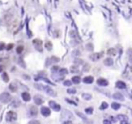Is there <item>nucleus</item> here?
I'll list each match as a JSON object with an SVG mask.
<instances>
[{
	"mask_svg": "<svg viewBox=\"0 0 132 124\" xmlns=\"http://www.w3.org/2000/svg\"><path fill=\"white\" fill-rule=\"evenodd\" d=\"M83 97L86 98V100H90V98H91V94H86V93H84V94H83Z\"/></svg>",
	"mask_w": 132,
	"mask_h": 124,
	"instance_id": "33",
	"label": "nucleus"
},
{
	"mask_svg": "<svg viewBox=\"0 0 132 124\" xmlns=\"http://www.w3.org/2000/svg\"><path fill=\"white\" fill-rule=\"evenodd\" d=\"M71 72H72V73H74V72L77 73V72H78V70L77 69V67L73 66V67H71Z\"/></svg>",
	"mask_w": 132,
	"mask_h": 124,
	"instance_id": "34",
	"label": "nucleus"
},
{
	"mask_svg": "<svg viewBox=\"0 0 132 124\" xmlns=\"http://www.w3.org/2000/svg\"><path fill=\"white\" fill-rule=\"evenodd\" d=\"M121 124H130V123H129V122H127V121H126V120H123L122 122H121Z\"/></svg>",
	"mask_w": 132,
	"mask_h": 124,
	"instance_id": "41",
	"label": "nucleus"
},
{
	"mask_svg": "<svg viewBox=\"0 0 132 124\" xmlns=\"http://www.w3.org/2000/svg\"><path fill=\"white\" fill-rule=\"evenodd\" d=\"M8 88L12 92H17L18 91V85H17L16 83H12L9 84V86H8Z\"/></svg>",
	"mask_w": 132,
	"mask_h": 124,
	"instance_id": "12",
	"label": "nucleus"
},
{
	"mask_svg": "<svg viewBox=\"0 0 132 124\" xmlns=\"http://www.w3.org/2000/svg\"><path fill=\"white\" fill-rule=\"evenodd\" d=\"M84 70H85V71H88V70H89V65L88 64L85 65V69H84Z\"/></svg>",
	"mask_w": 132,
	"mask_h": 124,
	"instance_id": "40",
	"label": "nucleus"
},
{
	"mask_svg": "<svg viewBox=\"0 0 132 124\" xmlns=\"http://www.w3.org/2000/svg\"><path fill=\"white\" fill-rule=\"evenodd\" d=\"M113 64H114V61L111 60V58H105L104 60V65H106V66H113Z\"/></svg>",
	"mask_w": 132,
	"mask_h": 124,
	"instance_id": "17",
	"label": "nucleus"
},
{
	"mask_svg": "<svg viewBox=\"0 0 132 124\" xmlns=\"http://www.w3.org/2000/svg\"><path fill=\"white\" fill-rule=\"evenodd\" d=\"M58 70H59V67L54 66V67H53V69H52V71H53V72H56V71H58Z\"/></svg>",
	"mask_w": 132,
	"mask_h": 124,
	"instance_id": "37",
	"label": "nucleus"
},
{
	"mask_svg": "<svg viewBox=\"0 0 132 124\" xmlns=\"http://www.w3.org/2000/svg\"><path fill=\"white\" fill-rule=\"evenodd\" d=\"M131 115H132V111H131Z\"/></svg>",
	"mask_w": 132,
	"mask_h": 124,
	"instance_id": "50",
	"label": "nucleus"
},
{
	"mask_svg": "<svg viewBox=\"0 0 132 124\" xmlns=\"http://www.w3.org/2000/svg\"><path fill=\"white\" fill-rule=\"evenodd\" d=\"M111 107H113L114 110H119L121 108V105L119 103H113V104H111Z\"/></svg>",
	"mask_w": 132,
	"mask_h": 124,
	"instance_id": "21",
	"label": "nucleus"
},
{
	"mask_svg": "<svg viewBox=\"0 0 132 124\" xmlns=\"http://www.w3.org/2000/svg\"><path fill=\"white\" fill-rule=\"evenodd\" d=\"M28 114H29L31 117L37 116V114H38V109L36 108L35 106H30L29 109H28Z\"/></svg>",
	"mask_w": 132,
	"mask_h": 124,
	"instance_id": "4",
	"label": "nucleus"
},
{
	"mask_svg": "<svg viewBox=\"0 0 132 124\" xmlns=\"http://www.w3.org/2000/svg\"><path fill=\"white\" fill-rule=\"evenodd\" d=\"M71 82H73L74 84H78V83L81 82V78H80V76H73V77H72Z\"/></svg>",
	"mask_w": 132,
	"mask_h": 124,
	"instance_id": "16",
	"label": "nucleus"
},
{
	"mask_svg": "<svg viewBox=\"0 0 132 124\" xmlns=\"http://www.w3.org/2000/svg\"><path fill=\"white\" fill-rule=\"evenodd\" d=\"M23 51H24V46L23 45H19V46L17 47V53H18V54H21Z\"/></svg>",
	"mask_w": 132,
	"mask_h": 124,
	"instance_id": "19",
	"label": "nucleus"
},
{
	"mask_svg": "<svg viewBox=\"0 0 132 124\" xmlns=\"http://www.w3.org/2000/svg\"><path fill=\"white\" fill-rule=\"evenodd\" d=\"M34 87L35 88H37V89H39V90H44V86L41 85V84H38V83L34 84Z\"/></svg>",
	"mask_w": 132,
	"mask_h": 124,
	"instance_id": "24",
	"label": "nucleus"
},
{
	"mask_svg": "<svg viewBox=\"0 0 132 124\" xmlns=\"http://www.w3.org/2000/svg\"><path fill=\"white\" fill-rule=\"evenodd\" d=\"M44 90L47 91V94H50V95H52V97H56V93H55V91L53 90L52 88H50V87H47V86H44Z\"/></svg>",
	"mask_w": 132,
	"mask_h": 124,
	"instance_id": "13",
	"label": "nucleus"
},
{
	"mask_svg": "<svg viewBox=\"0 0 132 124\" xmlns=\"http://www.w3.org/2000/svg\"><path fill=\"white\" fill-rule=\"evenodd\" d=\"M40 111H41L43 116H44V117H47L51 115V110H50V108H47V107H43Z\"/></svg>",
	"mask_w": 132,
	"mask_h": 124,
	"instance_id": "6",
	"label": "nucleus"
},
{
	"mask_svg": "<svg viewBox=\"0 0 132 124\" xmlns=\"http://www.w3.org/2000/svg\"><path fill=\"white\" fill-rule=\"evenodd\" d=\"M68 93H71V94H73V93H75V89H72V88H70V89H68Z\"/></svg>",
	"mask_w": 132,
	"mask_h": 124,
	"instance_id": "35",
	"label": "nucleus"
},
{
	"mask_svg": "<svg viewBox=\"0 0 132 124\" xmlns=\"http://www.w3.org/2000/svg\"><path fill=\"white\" fill-rule=\"evenodd\" d=\"M131 71H132V67H131Z\"/></svg>",
	"mask_w": 132,
	"mask_h": 124,
	"instance_id": "49",
	"label": "nucleus"
},
{
	"mask_svg": "<svg viewBox=\"0 0 132 124\" xmlns=\"http://www.w3.org/2000/svg\"><path fill=\"white\" fill-rule=\"evenodd\" d=\"M0 110H1V106H0Z\"/></svg>",
	"mask_w": 132,
	"mask_h": 124,
	"instance_id": "48",
	"label": "nucleus"
},
{
	"mask_svg": "<svg viewBox=\"0 0 132 124\" xmlns=\"http://www.w3.org/2000/svg\"><path fill=\"white\" fill-rule=\"evenodd\" d=\"M85 111H86V113H87V114H92V113H93V108H87L86 110H85Z\"/></svg>",
	"mask_w": 132,
	"mask_h": 124,
	"instance_id": "27",
	"label": "nucleus"
},
{
	"mask_svg": "<svg viewBox=\"0 0 132 124\" xmlns=\"http://www.w3.org/2000/svg\"><path fill=\"white\" fill-rule=\"evenodd\" d=\"M21 97H22V98H23L24 101H29L30 100H31V95H30V93L29 92H26V91L22 92Z\"/></svg>",
	"mask_w": 132,
	"mask_h": 124,
	"instance_id": "7",
	"label": "nucleus"
},
{
	"mask_svg": "<svg viewBox=\"0 0 132 124\" xmlns=\"http://www.w3.org/2000/svg\"><path fill=\"white\" fill-rule=\"evenodd\" d=\"M2 80L4 81V82H8L9 81V77H8V74L7 73H2Z\"/></svg>",
	"mask_w": 132,
	"mask_h": 124,
	"instance_id": "18",
	"label": "nucleus"
},
{
	"mask_svg": "<svg viewBox=\"0 0 132 124\" xmlns=\"http://www.w3.org/2000/svg\"><path fill=\"white\" fill-rule=\"evenodd\" d=\"M74 51H75V52H73V54H80V53H81L80 51H78V50H74Z\"/></svg>",
	"mask_w": 132,
	"mask_h": 124,
	"instance_id": "43",
	"label": "nucleus"
},
{
	"mask_svg": "<svg viewBox=\"0 0 132 124\" xmlns=\"http://www.w3.org/2000/svg\"><path fill=\"white\" fill-rule=\"evenodd\" d=\"M75 63L77 64H83V61H80V58H77V60H75Z\"/></svg>",
	"mask_w": 132,
	"mask_h": 124,
	"instance_id": "39",
	"label": "nucleus"
},
{
	"mask_svg": "<svg viewBox=\"0 0 132 124\" xmlns=\"http://www.w3.org/2000/svg\"><path fill=\"white\" fill-rule=\"evenodd\" d=\"M97 84L99 86H107L108 85V81L106 79H103V78H99L97 80Z\"/></svg>",
	"mask_w": 132,
	"mask_h": 124,
	"instance_id": "8",
	"label": "nucleus"
},
{
	"mask_svg": "<svg viewBox=\"0 0 132 124\" xmlns=\"http://www.w3.org/2000/svg\"><path fill=\"white\" fill-rule=\"evenodd\" d=\"M103 124H111V121L109 120H104L103 121Z\"/></svg>",
	"mask_w": 132,
	"mask_h": 124,
	"instance_id": "38",
	"label": "nucleus"
},
{
	"mask_svg": "<svg viewBox=\"0 0 132 124\" xmlns=\"http://www.w3.org/2000/svg\"><path fill=\"white\" fill-rule=\"evenodd\" d=\"M33 45H34L35 49L37 51H39V52L43 51V41L40 39H34L33 40Z\"/></svg>",
	"mask_w": 132,
	"mask_h": 124,
	"instance_id": "3",
	"label": "nucleus"
},
{
	"mask_svg": "<svg viewBox=\"0 0 132 124\" xmlns=\"http://www.w3.org/2000/svg\"><path fill=\"white\" fill-rule=\"evenodd\" d=\"M83 81L85 83H87V84H91L94 81V78H93V76H87V77L84 78Z\"/></svg>",
	"mask_w": 132,
	"mask_h": 124,
	"instance_id": "10",
	"label": "nucleus"
},
{
	"mask_svg": "<svg viewBox=\"0 0 132 124\" xmlns=\"http://www.w3.org/2000/svg\"><path fill=\"white\" fill-rule=\"evenodd\" d=\"M12 101V95H10L8 92H2L0 94V101L2 104H7Z\"/></svg>",
	"mask_w": 132,
	"mask_h": 124,
	"instance_id": "2",
	"label": "nucleus"
},
{
	"mask_svg": "<svg viewBox=\"0 0 132 124\" xmlns=\"http://www.w3.org/2000/svg\"><path fill=\"white\" fill-rule=\"evenodd\" d=\"M2 72H3V67L0 66V73H2Z\"/></svg>",
	"mask_w": 132,
	"mask_h": 124,
	"instance_id": "45",
	"label": "nucleus"
},
{
	"mask_svg": "<svg viewBox=\"0 0 132 124\" xmlns=\"http://www.w3.org/2000/svg\"><path fill=\"white\" fill-rule=\"evenodd\" d=\"M114 98L117 101H124V97H123L120 92H116V93L114 94Z\"/></svg>",
	"mask_w": 132,
	"mask_h": 124,
	"instance_id": "14",
	"label": "nucleus"
},
{
	"mask_svg": "<svg viewBox=\"0 0 132 124\" xmlns=\"http://www.w3.org/2000/svg\"><path fill=\"white\" fill-rule=\"evenodd\" d=\"M63 124H71L70 121H66V122H63Z\"/></svg>",
	"mask_w": 132,
	"mask_h": 124,
	"instance_id": "47",
	"label": "nucleus"
},
{
	"mask_svg": "<svg viewBox=\"0 0 132 124\" xmlns=\"http://www.w3.org/2000/svg\"><path fill=\"white\" fill-rule=\"evenodd\" d=\"M28 124H40V122L38 120H31L28 122Z\"/></svg>",
	"mask_w": 132,
	"mask_h": 124,
	"instance_id": "29",
	"label": "nucleus"
},
{
	"mask_svg": "<svg viewBox=\"0 0 132 124\" xmlns=\"http://www.w3.org/2000/svg\"><path fill=\"white\" fill-rule=\"evenodd\" d=\"M51 62H53V63H58L59 62V58H56V56H52V58H51Z\"/></svg>",
	"mask_w": 132,
	"mask_h": 124,
	"instance_id": "30",
	"label": "nucleus"
},
{
	"mask_svg": "<svg viewBox=\"0 0 132 124\" xmlns=\"http://www.w3.org/2000/svg\"><path fill=\"white\" fill-rule=\"evenodd\" d=\"M12 105H13V108H16V107H19V106H20V101H18L17 98H15V100L13 101V104H12Z\"/></svg>",
	"mask_w": 132,
	"mask_h": 124,
	"instance_id": "22",
	"label": "nucleus"
},
{
	"mask_svg": "<svg viewBox=\"0 0 132 124\" xmlns=\"http://www.w3.org/2000/svg\"><path fill=\"white\" fill-rule=\"evenodd\" d=\"M107 107H108L107 103H102L100 106V110H105V109H107Z\"/></svg>",
	"mask_w": 132,
	"mask_h": 124,
	"instance_id": "25",
	"label": "nucleus"
},
{
	"mask_svg": "<svg viewBox=\"0 0 132 124\" xmlns=\"http://www.w3.org/2000/svg\"><path fill=\"white\" fill-rule=\"evenodd\" d=\"M67 101H68V103H70V104H73V105H75V103H74V101H72L71 100H66Z\"/></svg>",
	"mask_w": 132,
	"mask_h": 124,
	"instance_id": "42",
	"label": "nucleus"
},
{
	"mask_svg": "<svg viewBox=\"0 0 132 124\" xmlns=\"http://www.w3.org/2000/svg\"><path fill=\"white\" fill-rule=\"evenodd\" d=\"M107 54H109V55H116L117 54L116 49H115V48H109L107 50Z\"/></svg>",
	"mask_w": 132,
	"mask_h": 124,
	"instance_id": "20",
	"label": "nucleus"
},
{
	"mask_svg": "<svg viewBox=\"0 0 132 124\" xmlns=\"http://www.w3.org/2000/svg\"><path fill=\"white\" fill-rule=\"evenodd\" d=\"M23 77L25 79H30V77H28V75H23Z\"/></svg>",
	"mask_w": 132,
	"mask_h": 124,
	"instance_id": "44",
	"label": "nucleus"
},
{
	"mask_svg": "<svg viewBox=\"0 0 132 124\" xmlns=\"http://www.w3.org/2000/svg\"><path fill=\"white\" fill-rule=\"evenodd\" d=\"M33 101H34V103L36 105H41V104H43V100L40 95H35V97H33Z\"/></svg>",
	"mask_w": 132,
	"mask_h": 124,
	"instance_id": "9",
	"label": "nucleus"
},
{
	"mask_svg": "<svg viewBox=\"0 0 132 124\" xmlns=\"http://www.w3.org/2000/svg\"><path fill=\"white\" fill-rule=\"evenodd\" d=\"M118 117H119V119H121V120H126V116H124V115H119V116H118Z\"/></svg>",
	"mask_w": 132,
	"mask_h": 124,
	"instance_id": "36",
	"label": "nucleus"
},
{
	"mask_svg": "<svg viewBox=\"0 0 132 124\" xmlns=\"http://www.w3.org/2000/svg\"><path fill=\"white\" fill-rule=\"evenodd\" d=\"M18 119V115L15 111H8L6 113V121L8 122H15Z\"/></svg>",
	"mask_w": 132,
	"mask_h": 124,
	"instance_id": "1",
	"label": "nucleus"
},
{
	"mask_svg": "<svg viewBox=\"0 0 132 124\" xmlns=\"http://www.w3.org/2000/svg\"><path fill=\"white\" fill-rule=\"evenodd\" d=\"M58 72L60 73L61 75H64V74H67V70L66 69H64V68H62V69H59L58 70Z\"/></svg>",
	"mask_w": 132,
	"mask_h": 124,
	"instance_id": "26",
	"label": "nucleus"
},
{
	"mask_svg": "<svg viewBox=\"0 0 132 124\" xmlns=\"http://www.w3.org/2000/svg\"><path fill=\"white\" fill-rule=\"evenodd\" d=\"M13 46H15V45H13V43H9L7 46H5V48H6L7 50H10L12 48H13Z\"/></svg>",
	"mask_w": 132,
	"mask_h": 124,
	"instance_id": "28",
	"label": "nucleus"
},
{
	"mask_svg": "<svg viewBox=\"0 0 132 124\" xmlns=\"http://www.w3.org/2000/svg\"><path fill=\"white\" fill-rule=\"evenodd\" d=\"M49 106L51 107V109L55 110V111H60L61 110V106L59 105V104L56 103V101H51L49 103Z\"/></svg>",
	"mask_w": 132,
	"mask_h": 124,
	"instance_id": "5",
	"label": "nucleus"
},
{
	"mask_svg": "<svg viewBox=\"0 0 132 124\" xmlns=\"http://www.w3.org/2000/svg\"><path fill=\"white\" fill-rule=\"evenodd\" d=\"M64 85H65V86H70V85H71V81H70V80H65V81H64Z\"/></svg>",
	"mask_w": 132,
	"mask_h": 124,
	"instance_id": "32",
	"label": "nucleus"
},
{
	"mask_svg": "<svg viewBox=\"0 0 132 124\" xmlns=\"http://www.w3.org/2000/svg\"><path fill=\"white\" fill-rule=\"evenodd\" d=\"M5 46H6V45H5L4 42H0V51H1V50H3L5 48Z\"/></svg>",
	"mask_w": 132,
	"mask_h": 124,
	"instance_id": "31",
	"label": "nucleus"
},
{
	"mask_svg": "<svg viewBox=\"0 0 132 124\" xmlns=\"http://www.w3.org/2000/svg\"><path fill=\"white\" fill-rule=\"evenodd\" d=\"M87 47H88L89 49H93V46H92V45H88V46H87Z\"/></svg>",
	"mask_w": 132,
	"mask_h": 124,
	"instance_id": "46",
	"label": "nucleus"
},
{
	"mask_svg": "<svg viewBox=\"0 0 132 124\" xmlns=\"http://www.w3.org/2000/svg\"><path fill=\"white\" fill-rule=\"evenodd\" d=\"M116 86L118 87V88H121V89L126 88V84L123 82V81H118V82L116 83Z\"/></svg>",
	"mask_w": 132,
	"mask_h": 124,
	"instance_id": "15",
	"label": "nucleus"
},
{
	"mask_svg": "<svg viewBox=\"0 0 132 124\" xmlns=\"http://www.w3.org/2000/svg\"><path fill=\"white\" fill-rule=\"evenodd\" d=\"M46 47H47V50H51L53 48V44H52V42L51 41H47V43H46Z\"/></svg>",
	"mask_w": 132,
	"mask_h": 124,
	"instance_id": "23",
	"label": "nucleus"
},
{
	"mask_svg": "<svg viewBox=\"0 0 132 124\" xmlns=\"http://www.w3.org/2000/svg\"><path fill=\"white\" fill-rule=\"evenodd\" d=\"M100 56H101V53H93V54L90 55V58H91L92 61L96 62V61H98L100 58Z\"/></svg>",
	"mask_w": 132,
	"mask_h": 124,
	"instance_id": "11",
	"label": "nucleus"
}]
</instances>
